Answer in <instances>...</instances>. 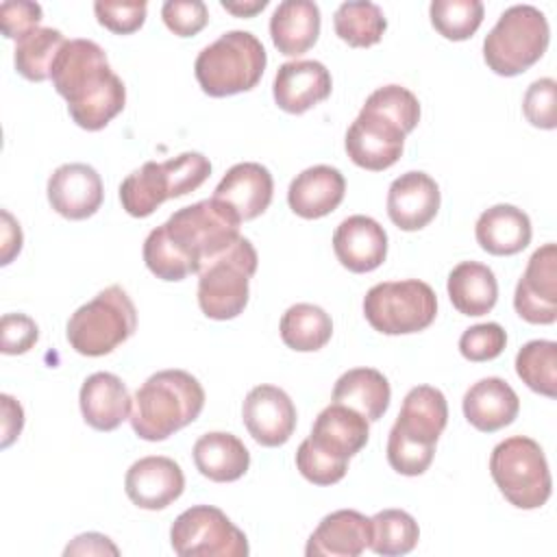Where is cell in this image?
Here are the masks:
<instances>
[{"label": "cell", "mask_w": 557, "mask_h": 557, "mask_svg": "<svg viewBox=\"0 0 557 557\" xmlns=\"http://www.w3.org/2000/svg\"><path fill=\"white\" fill-rule=\"evenodd\" d=\"M242 220L207 198L174 211L144 242V263L161 281H183L239 239Z\"/></svg>", "instance_id": "cell-1"}, {"label": "cell", "mask_w": 557, "mask_h": 557, "mask_svg": "<svg viewBox=\"0 0 557 557\" xmlns=\"http://www.w3.org/2000/svg\"><path fill=\"white\" fill-rule=\"evenodd\" d=\"M52 87L67 113L85 131L104 128L126 104V87L111 70L104 50L91 39H70L54 59Z\"/></svg>", "instance_id": "cell-2"}, {"label": "cell", "mask_w": 557, "mask_h": 557, "mask_svg": "<svg viewBox=\"0 0 557 557\" xmlns=\"http://www.w3.org/2000/svg\"><path fill=\"white\" fill-rule=\"evenodd\" d=\"M420 122L418 98L400 85L374 89L355 122L346 131V152L350 161L370 172L392 168L405 148V137Z\"/></svg>", "instance_id": "cell-3"}, {"label": "cell", "mask_w": 557, "mask_h": 557, "mask_svg": "<svg viewBox=\"0 0 557 557\" xmlns=\"http://www.w3.org/2000/svg\"><path fill=\"white\" fill-rule=\"evenodd\" d=\"M205 407L200 381L185 370H161L148 376L133 396L131 426L146 442H163L191 424Z\"/></svg>", "instance_id": "cell-4"}, {"label": "cell", "mask_w": 557, "mask_h": 557, "mask_svg": "<svg viewBox=\"0 0 557 557\" xmlns=\"http://www.w3.org/2000/svg\"><path fill=\"white\" fill-rule=\"evenodd\" d=\"M448 422L446 396L431 385L411 387L389 429L387 463L405 476L424 474L433 461L435 444Z\"/></svg>", "instance_id": "cell-5"}, {"label": "cell", "mask_w": 557, "mask_h": 557, "mask_svg": "<svg viewBox=\"0 0 557 557\" xmlns=\"http://www.w3.org/2000/svg\"><path fill=\"white\" fill-rule=\"evenodd\" d=\"M268 54L257 35L248 30H226L198 52L194 72L207 96L224 98L257 87Z\"/></svg>", "instance_id": "cell-6"}, {"label": "cell", "mask_w": 557, "mask_h": 557, "mask_svg": "<svg viewBox=\"0 0 557 557\" xmlns=\"http://www.w3.org/2000/svg\"><path fill=\"white\" fill-rule=\"evenodd\" d=\"M211 174V161L202 152H181L168 161H146L120 185L122 209L133 218H148L165 200L196 191Z\"/></svg>", "instance_id": "cell-7"}, {"label": "cell", "mask_w": 557, "mask_h": 557, "mask_svg": "<svg viewBox=\"0 0 557 557\" xmlns=\"http://www.w3.org/2000/svg\"><path fill=\"white\" fill-rule=\"evenodd\" d=\"M548 39L546 15L533 4H513L485 35L483 59L494 74L518 76L544 57Z\"/></svg>", "instance_id": "cell-8"}, {"label": "cell", "mask_w": 557, "mask_h": 557, "mask_svg": "<svg viewBox=\"0 0 557 557\" xmlns=\"http://www.w3.org/2000/svg\"><path fill=\"white\" fill-rule=\"evenodd\" d=\"M137 329V309L120 285H109L67 320L65 337L85 357H102L124 344Z\"/></svg>", "instance_id": "cell-9"}, {"label": "cell", "mask_w": 557, "mask_h": 557, "mask_svg": "<svg viewBox=\"0 0 557 557\" xmlns=\"http://www.w3.org/2000/svg\"><path fill=\"white\" fill-rule=\"evenodd\" d=\"M490 474L500 494L518 509L542 507L553 490L542 446L524 435L498 442L490 455Z\"/></svg>", "instance_id": "cell-10"}, {"label": "cell", "mask_w": 557, "mask_h": 557, "mask_svg": "<svg viewBox=\"0 0 557 557\" xmlns=\"http://www.w3.org/2000/svg\"><path fill=\"white\" fill-rule=\"evenodd\" d=\"M257 250L242 237L198 272V305L211 320H233L248 305L250 278L257 272Z\"/></svg>", "instance_id": "cell-11"}, {"label": "cell", "mask_w": 557, "mask_h": 557, "mask_svg": "<svg viewBox=\"0 0 557 557\" xmlns=\"http://www.w3.org/2000/svg\"><path fill=\"white\" fill-rule=\"evenodd\" d=\"M363 315L383 335H409L433 324L437 298L424 281H385L372 285L363 296Z\"/></svg>", "instance_id": "cell-12"}, {"label": "cell", "mask_w": 557, "mask_h": 557, "mask_svg": "<svg viewBox=\"0 0 557 557\" xmlns=\"http://www.w3.org/2000/svg\"><path fill=\"white\" fill-rule=\"evenodd\" d=\"M170 544L181 557H246V533L213 505H194L178 513L170 529Z\"/></svg>", "instance_id": "cell-13"}, {"label": "cell", "mask_w": 557, "mask_h": 557, "mask_svg": "<svg viewBox=\"0 0 557 557\" xmlns=\"http://www.w3.org/2000/svg\"><path fill=\"white\" fill-rule=\"evenodd\" d=\"M516 313L531 324H553L557 320V246L537 248L513 294Z\"/></svg>", "instance_id": "cell-14"}, {"label": "cell", "mask_w": 557, "mask_h": 557, "mask_svg": "<svg viewBox=\"0 0 557 557\" xmlns=\"http://www.w3.org/2000/svg\"><path fill=\"white\" fill-rule=\"evenodd\" d=\"M242 420L257 444L276 448L294 435L296 407L285 389L263 383L246 394Z\"/></svg>", "instance_id": "cell-15"}, {"label": "cell", "mask_w": 557, "mask_h": 557, "mask_svg": "<svg viewBox=\"0 0 557 557\" xmlns=\"http://www.w3.org/2000/svg\"><path fill=\"white\" fill-rule=\"evenodd\" d=\"M124 490L133 505L159 511L172 505L185 490V474L181 466L163 455L137 459L124 476Z\"/></svg>", "instance_id": "cell-16"}, {"label": "cell", "mask_w": 557, "mask_h": 557, "mask_svg": "<svg viewBox=\"0 0 557 557\" xmlns=\"http://www.w3.org/2000/svg\"><path fill=\"white\" fill-rule=\"evenodd\" d=\"M104 198L100 174L87 163H63L48 178V202L67 220L91 218Z\"/></svg>", "instance_id": "cell-17"}, {"label": "cell", "mask_w": 557, "mask_h": 557, "mask_svg": "<svg viewBox=\"0 0 557 557\" xmlns=\"http://www.w3.org/2000/svg\"><path fill=\"white\" fill-rule=\"evenodd\" d=\"M333 81L324 63L311 59L287 61L276 70L272 94L285 113H305L331 96Z\"/></svg>", "instance_id": "cell-18"}, {"label": "cell", "mask_w": 557, "mask_h": 557, "mask_svg": "<svg viewBox=\"0 0 557 557\" xmlns=\"http://www.w3.org/2000/svg\"><path fill=\"white\" fill-rule=\"evenodd\" d=\"M333 250L346 270L372 272L387 257V233L370 215H348L333 233Z\"/></svg>", "instance_id": "cell-19"}, {"label": "cell", "mask_w": 557, "mask_h": 557, "mask_svg": "<svg viewBox=\"0 0 557 557\" xmlns=\"http://www.w3.org/2000/svg\"><path fill=\"white\" fill-rule=\"evenodd\" d=\"M274 181L270 170L261 163L244 161L226 170L211 198L233 209L244 222L259 218L270 207Z\"/></svg>", "instance_id": "cell-20"}, {"label": "cell", "mask_w": 557, "mask_h": 557, "mask_svg": "<svg viewBox=\"0 0 557 557\" xmlns=\"http://www.w3.org/2000/svg\"><path fill=\"white\" fill-rule=\"evenodd\" d=\"M440 187L426 172H405L387 189V215L400 231L424 228L440 211Z\"/></svg>", "instance_id": "cell-21"}, {"label": "cell", "mask_w": 557, "mask_h": 557, "mask_svg": "<svg viewBox=\"0 0 557 557\" xmlns=\"http://www.w3.org/2000/svg\"><path fill=\"white\" fill-rule=\"evenodd\" d=\"M368 437L370 426L359 411L331 403L318 413L307 440L324 455L348 463V459L368 444Z\"/></svg>", "instance_id": "cell-22"}, {"label": "cell", "mask_w": 557, "mask_h": 557, "mask_svg": "<svg viewBox=\"0 0 557 557\" xmlns=\"http://www.w3.org/2000/svg\"><path fill=\"white\" fill-rule=\"evenodd\" d=\"M372 522L355 509H337L320 520L309 535L307 557H357L370 548Z\"/></svg>", "instance_id": "cell-23"}, {"label": "cell", "mask_w": 557, "mask_h": 557, "mask_svg": "<svg viewBox=\"0 0 557 557\" xmlns=\"http://www.w3.org/2000/svg\"><path fill=\"white\" fill-rule=\"evenodd\" d=\"M346 194L344 174L331 165H311L296 174L287 189L289 209L305 218L318 220L339 207Z\"/></svg>", "instance_id": "cell-24"}, {"label": "cell", "mask_w": 557, "mask_h": 557, "mask_svg": "<svg viewBox=\"0 0 557 557\" xmlns=\"http://www.w3.org/2000/svg\"><path fill=\"white\" fill-rule=\"evenodd\" d=\"M81 413L96 431H115L128 416L133 398L120 376L111 372L89 374L78 394Z\"/></svg>", "instance_id": "cell-25"}, {"label": "cell", "mask_w": 557, "mask_h": 557, "mask_svg": "<svg viewBox=\"0 0 557 557\" xmlns=\"http://www.w3.org/2000/svg\"><path fill=\"white\" fill-rule=\"evenodd\" d=\"M461 407L466 420L476 431L494 433L516 420L520 411V398L507 381L500 376H487L468 387Z\"/></svg>", "instance_id": "cell-26"}, {"label": "cell", "mask_w": 557, "mask_h": 557, "mask_svg": "<svg viewBox=\"0 0 557 557\" xmlns=\"http://www.w3.org/2000/svg\"><path fill=\"white\" fill-rule=\"evenodd\" d=\"M531 235L529 215L513 205H494L485 209L474 226L479 246L496 257H509L524 250Z\"/></svg>", "instance_id": "cell-27"}, {"label": "cell", "mask_w": 557, "mask_h": 557, "mask_svg": "<svg viewBox=\"0 0 557 557\" xmlns=\"http://www.w3.org/2000/svg\"><path fill=\"white\" fill-rule=\"evenodd\" d=\"M320 7L311 0H283L270 17V37L285 57L307 52L320 35Z\"/></svg>", "instance_id": "cell-28"}, {"label": "cell", "mask_w": 557, "mask_h": 557, "mask_svg": "<svg viewBox=\"0 0 557 557\" xmlns=\"http://www.w3.org/2000/svg\"><path fill=\"white\" fill-rule=\"evenodd\" d=\"M196 470L215 483H231L246 474L250 468V453L244 442L224 431H211L196 440L194 444Z\"/></svg>", "instance_id": "cell-29"}, {"label": "cell", "mask_w": 557, "mask_h": 557, "mask_svg": "<svg viewBox=\"0 0 557 557\" xmlns=\"http://www.w3.org/2000/svg\"><path fill=\"white\" fill-rule=\"evenodd\" d=\"M392 387L383 372L374 368H352L333 387V403L359 411L368 422H376L389 407Z\"/></svg>", "instance_id": "cell-30"}, {"label": "cell", "mask_w": 557, "mask_h": 557, "mask_svg": "<svg viewBox=\"0 0 557 557\" xmlns=\"http://www.w3.org/2000/svg\"><path fill=\"white\" fill-rule=\"evenodd\" d=\"M448 298L463 315H485L498 300L494 272L479 261H461L448 274Z\"/></svg>", "instance_id": "cell-31"}, {"label": "cell", "mask_w": 557, "mask_h": 557, "mask_svg": "<svg viewBox=\"0 0 557 557\" xmlns=\"http://www.w3.org/2000/svg\"><path fill=\"white\" fill-rule=\"evenodd\" d=\"M281 339L298 352H315L324 348L333 335L331 315L311 302L292 305L281 318Z\"/></svg>", "instance_id": "cell-32"}, {"label": "cell", "mask_w": 557, "mask_h": 557, "mask_svg": "<svg viewBox=\"0 0 557 557\" xmlns=\"http://www.w3.org/2000/svg\"><path fill=\"white\" fill-rule=\"evenodd\" d=\"M65 37L61 30L50 28V26H39L35 30H30L28 35H24L22 39H17L15 44V70L33 83H41L48 81L52 74V65L57 54L61 52V48L65 46Z\"/></svg>", "instance_id": "cell-33"}, {"label": "cell", "mask_w": 557, "mask_h": 557, "mask_svg": "<svg viewBox=\"0 0 557 557\" xmlns=\"http://www.w3.org/2000/svg\"><path fill=\"white\" fill-rule=\"evenodd\" d=\"M335 35L352 48H370L381 41L387 20L379 4L368 0L342 2L333 15Z\"/></svg>", "instance_id": "cell-34"}, {"label": "cell", "mask_w": 557, "mask_h": 557, "mask_svg": "<svg viewBox=\"0 0 557 557\" xmlns=\"http://www.w3.org/2000/svg\"><path fill=\"white\" fill-rule=\"evenodd\" d=\"M372 540L370 548L383 557L407 555L420 540V527L416 518L403 509H383L370 518Z\"/></svg>", "instance_id": "cell-35"}, {"label": "cell", "mask_w": 557, "mask_h": 557, "mask_svg": "<svg viewBox=\"0 0 557 557\" xmlns=\"http://www.w3.org/2000/svg\"><path fill=\"white\" fill-rule=\"evenodd\" d=\"M516 374L522 383L548 398L557 396V344L531 339L516 355Z\"/></svg>", "instance_id": "cell-36"}, {"label": "cell", "mask_w": 557, "mask_h": 557, "mask_svg": "<svg viewBox=\"0 0 557 557\" xmlns=\"http://www.w3.org/2000/svg\"><path fill=\"white\" fill-rule=\"evenodd\" d=\"M433 28L450 39L463 41L476 33L483 22L481 0H433L429 7Z\"/></svg>", "instance_id": "cell-37"}, {"label": "cell", "mask_w": 557, "mask_h": 557, "mask_svg": "<svg viewBox=\"0 0 557 557\" xmlns=\"http://www.w3.org/2000/svg\"><path fill=\"white\" fill-rule=\"evenodd\" d=\"M507 344V333L498 322H483L466 329L459 337V352L474 363L496 359Z\"/></svg>", "instance_id": "cell-38"}, {"label": "cell", "mask_w": 557, "mask_h": 557, "mask_svg": "<svg viewBox=\"0 0 557 557\" xmlns=\"http://www.w3.org/2000/svg\"><path fill=\"white\" fill-rule=\"evenodd\" d=\"M522 113L529 124L553 131L557 126V83L553 78L533 81L524 91Z\"/></svg>", "instance_id": "cell-39"}, {"label": "cell", "mask_w": 557, "mask_h": 557, "mask_svg": "<svg viewBox=\"0 0 557 557\" xmlns=\"http://www.w3.org/2000/svg\"><path fill=\"white\" fill-rule=\"evenodd\" d=\"M296 468L313 485H333L344 479L348 463L324 455L309 440H302L296 450Z\"/></svg>", "instance_id": "cell-40"}, {"label": "cell", "mask_w": 557, "mask_h": 557, "mask_svg": "<svg viewBox=\"0 0 557 557\" xmlns=\"http://www.w3.org/2000/svg\"><path fill=\"white\" fill-rule=\"evenodd\" d=\"M161 17L174 35L191 37L207 26L209 11L202 0H168L161 7Z\"/></svg>", "instance_id": "cell-41"}, {"label": "cell", "mask_w": 557, "mask_h": 557, "mask_svg": "<svg viewBox=\"0 0 557 557\" xmlns=\"http://www.w3.org/2000/svg\"><path fill=\"white\" fill-rule=\"evenodd\" d=\"M148 4L144 0L139 2H107L98 0L94 4V13L98 22L109 28L115 35H131L141 28L146 20Z\"/></svg>", "instance_id": "cell-42"}, {"label": "cell", "mask_w": 557, "mask_h": 557, "mask_svg": "<svg viewBox=\"0 0 557 557\" xmlns=\"http://www.w3.org/2000/svg\"><path fill=\"white\" fill-rule=\"evenodd\" d=\"M39 339V326L26 313H4L0 320V350L4 355H24Z\"/></svg>", "instance_id": "cell-43"}, {"label": "cell", "mask_w": 557, "mask_h": 557, "mask_svg": "<svg viewBox=\"0 0 557 557\" xmlns=\"http://www.w3.org/2000/svg\"><path fill=\"white\" fill-rule=\"evenodd\" d=\"M44 17V11L37 2H2L0 4V22H2V33L9 39H22L30 30L39 28V22Z\"/></svg>", "instance_id": "cell-44"}, {"label": "cell", "mask_w": 557, "mask_h": 557, "mask_svg": "<svg viewBox=\"0 0 557 557\" xmlns=\"http://www.w3.org/2000/svg\"><path fill=\"white\" fill-rule=\"evenodd\" d=\"M2 400V448L11 446L13 440L22 433V426H24V409L22 405L9 396V394H2L0 396Z\"/></svg>", "instance_id": "cell-45"}, {"label": "cell", "mask_w": 557, "mask_h": 557, "mask_svg": "<svg viewBox=\"0 0 557 557\" xmlns=\"http://www.w3.org/2000/svg\"><path fill=\"white\" fill-rule=\"evenodd\" d=\"M117 555V546L100 533H83L65 546V555Z\"/></svg>", "instance_id": "cell-46"}, {"label": "cell", "mask_w": 557, "mask_h": 557, "mask_svg": "<svg viewBox=\"0 0 557 557\" xmlns=\"http://www.w3.org/2000/svg\"><path fill=\"white\" fill-rule=\"evenodd\" d=\"M22 250V228L9 211H2V265H9L11 259Z\"/></svg>", "instance_id": "cell-47"}, {"label": "cell", "mask_w": 557, "mask_h": 557, "mask_svg": "<svg viewBox=\"0 0 557 557\" xmlns=\"http://www.w3.org/2000/svg\"><path fill=\"white\" fill-rule=\"evenodd\" d=\"M220 4H222V9H226L228 13H233L237 17H252V15H257L259 11H263L268 7V0H244V2L222 0Z\"/></svg>", "instance_id": "cell-48"}]
</instances>
